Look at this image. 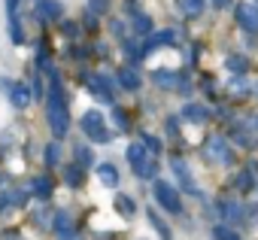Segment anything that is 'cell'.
<instances>
[{
	"instance_id": "7",
	"label": "cell",
	"mask_w": 258,
	"mask_h": 240,
	"mask_svg": "<svg viewBox=\"0 0 258 240\" xmlns=\"http://www.w3.org/2000/svg\"><path fill=\"white\" fill-rule=\"evenodd\" d=\"M237 25L249 34H258V10L255 4H240L237 7Z\"/></svg>"
},
{
	"instance_id": "19",
	"label": "cell",
	"mask_w": 258,
	"mask_h": 240,
	"mask_svg": "<svg viewBox=\"0 0 258 240\" xmlns=\"http://www.w3.org/2000/svg\"><path fill=\"white\" fill-rule=\"evenodd\" d=\"M115 210H118L121 216H134L137 204H134V198H131V195H115Z\"/></svg>"
},
{
	"instance_id": "6",
	"label": "cell",
	"mask_w": 258,
	"mask_h": 240,
	"mask_svg": "<svg viewBox=\"0 0 258 240\" xmlns=\"http://www.w3.org/2000/svg\"><path fill=\"white\" fill-rule=\"evenodd\" d=\"M170 167H173V173H176V179L182 183V189L188 192V195H201V189H198V183H195V176H191V170H188V164L176 155L173 161H170Z\"/></svg>"
},
{
	"instance_id": "12",
	"label": "cell",
	"mask_w": 258,
	"mask_h": 240,
	"mask_svg": "<svg viewBox=\"0 0 258 240\" xmlns=\"http://www.w3.org/2000/svg\"><path fill=\"white\" fill-rule=\"evenodd\" d=\"M55 234H58V240H73L76 237V231H73V222H70V216L61 210V213H55Z\"/></svg>"
},
{
	"instance_id": "1",
	"label": "cell",
	"mask_w": 258,
	"mask_h": 240,
	"mask_svg": "<svg viewBox=\"0 0 258 240\" xmlns=\"http://www.w3.org/2000/svg\"><path fill=\"white\" fill-rule=\"evenodd\" d=\"M49 79H52V91H49V125H52L55 137H64L70 131V115H67V106H64V97H61V79H58V73H49Z\"/></svg>"
},
{
	"instance_id": "26",
	"label": "cell",
	"mask_w": 258,
	"mask_h": 240,
	"mask_svg": "<svg viewBox=\"0 0 258 240\" xmlns=\"http://www.w3.org/2000/svg\"><path fill=\"white\" fill-rule=\"evenodd\" d=\"M149 222H152V225L158 228V234H161V240H170V228H167V225H164V222L158 219V213H155V210H149Z\"/></svg>"
},
{
	"instance_id": "23",
	"label": "cell",
	"mask_w": 258,
	"mask_h": 240,
	"mask_svg": "<svg viewBox=\"0 0 258 240\" xmlns=\"http://www.w3.org/2000/svg\"><path fill=\"white\" fill-rule=\"evenodd\" d=\"M34 195L46 201V198L52 195V179H49V176H37V179H34Z\"/></svg>"
},
{
	"instance_id": "17",
	"label": "cell",
	"mask_w": 258,
	"mask_h": 240,
	"mask_svg": "<svg viewBox=\"0 0 258 240\" xmlns=\"http://www.w3.org/2000/svg\"><path fill=\"white\" fill-rule=\"evenodd\" d=\"M182 115H185V122H191V125H198V122H204V118H207L210 112H207V106H198V103H188V106L182 109Z\"/></svg>"
},
{
	"instance_id": "14",
	"label": "cell",
	"mask_w": 258,
	"mask_h": 240,
	"mask_svg": "<svg viewBox=\"0 0 258 240\" xmlns=\"http://www.w3.org/2000/svg\"><path fill=\"white\" fill-rule=\"evenodd\" d=\"M118 82H121V88H127V91H137V88L143 85V79H140V73H137L134 67H121Z\"/></svg>"
},
{
	"instance_id": "2",
	"label": "cell",
	"mask_w": 258,
	"mask_h": 240,
	"mask_svg": "<svg viewBox=\"0 0 258 240\" xmlns=\"http://www.w3.org/2000/svg\"><path fill=\"white\" fill-rule=\"evenodd\" d=\"M124 155H127V161H131V167H134V173H137L140 179H152V176H155L158 164H155V158L149 155V149H146L143 143H131Z\"/></svg>"
},
{
	"instance_id": "38",
	"label": "cell",
	"mask_w": 258,
	"mask_h": 240,
	"mask_svg": "<svg viewBox=\"0 0 258 240\" xmlns=\"http://www.w3.org/2000/svg\"><path fill=\"white\" fill-rule=\"evenodd\" d=\"M255 118H258V115H255Z\"/></svg>"
},
{
	"instance_id": "27",
	"label": "cell",
	"mask_w": 258,
	"mask_h": 240,
	"mask_svg": "<svg viewBox=\"0 0 258 240\" xmlns=\"http://www.w3.org/2000/svg\"><path fill=\"white\" fill-rule=\"evenodd\" d=\"M213 237H216V240H240V237H237L231 228H225V225H216V228H213Z\"/></svg>"
},
{
	"instance_id": "34",
	"label": "cell",
	"mask_w": 258,
	"mask_h": 240,
	"mask_svg": "<svg viewBox=\"0 0 258 240\" xmlns=\"http://www.w3.org/2000/svg\"><path fill=\"white\" fill-rule=\"evenodd\" d=\"M112 115H115V125H118V128H127V118H124V109H115Z\"/></svg>"
},
{
	"instance_id": "22",
	"label": "cell",
	"mask_w": 258,
	"mask_h": 240,
	"mask_svg": "<svg viewBox=\"0 0 258 240\" xmlns=\"http://www.w3.org/2000/svg\"><path fill=\"white\" fill-rule=\"evenodd\" d=\"M131 28H134V34H149V31H152V19L143 16V13H137V16L131 19Z\"/></svg>"
},
{
	"instance_id": "13",
	"label": "cell",
	"mask_w": 258,
	"mask_h": 240,
	"mask_svg": "<svg viewBox=\"0 0 258 240\" xmlns=\"http://www.w3.org/2000/svg\"><path fill=\"white\" fill-rule=\"evenodd\" d=\"M173 40H176V34H173V31H158V34H152V37L146 40L143 55H149V52H155V49H161V46H170Z\"/></svg>"
},
{
	"instance_id": "29",
	"label": "cell",
	"mask_w": 258,
	"mask_h": 240,
	"mask_svg": "<svg viewBox=\"0 0 258 240\" xmlns=\"http://www.w3.org/2000/svg\"><path fill=\"white\" fill-rule=\"evenodd\" d=\"M237 189H240V192H249V189H252V173H249V170L237 176Z\"/></svg>"
},
{
	"instance_id": "5",
	"label": "cell",
	"mask_w": 258,
	"mask_h": 240,
	"mask_svg": "<svg viewBox=\"0 0 258 240\" xmlns=\"http://www.w3.org/2000/svg\"><path fill=\"white\" fill-rule=\"evenodd\" d=\"M204 152H207V158H213V161H219V164H231V161H234V152L228 149V140H225V137H210Z\"/></svg>"
},
{
	"instance_id": "24",
	"label": "cell",
	"mask_w": 258,
	"mask_h": 240,
	"mask_svg": "<svg viewBox=\"0 0 258 240\" xmlns=\"http://www.w3.org/2000/svg\"><path fill=\"white\" fill-rule=\"evenodd\" d=\"M91 161H94V155H91V149L79 143V146H76V164H79V167L85 170V167H91Z\"/></svg>"
},
{
	"instance_id": "9",
	"label": "cell",
	"mask_w": 258,
	"mask_h": 240,
	"mask_svg": "<svg viewBox=\"0 0 258 240\" xmlns=\"http://www.w3.org/2000/svg\"><path fill=\"white\" fill-rule=\"evenodd\" d=\"M255 137H258V118H249V122L237 125V131H234V140H237L240 146H252V143H258Z\"/></svg>"
},
{
	"instance_id": "4",
	"label": "cell",
	"mask_w": 258,
	"mask_h": 240,
	"mask_svg": "<svg viewBox=\"0 0 258 240\" xmlns=\"http://www.w3.org/2000/svg\"><path fill=\"white\" fill-rule=\"evenodd\" d=\"M152 195H155V201L167 210V213H182V201H179V192L170 186V183H164V179H158L155 186H152Z\"/></svg>"
},
{
	"instance_id": "31",
	"label": "cell",
	"mask_w": 258,
	"mask_h": 240,
	"mask_svg": "<svg viewBox=\"0 0 258 240\" xmlns=\"http://www.w3.org/2000/svg\"><path fill=\"white\" fill-rule=\"evenodd\" d=\"M124 55H127V58H140V55H143V49H140L137 43L127 40V43H124Z\"/></svg>"
},
{
	"instance_id": "20",
	"label": "cell",
	"mask_w": 258,
	"mask_h": 240,
	"mask_svg": "<svg viewBox=\"0 0 258 240\" xmlns=\"http://www.w3.org/2000/svg\"><path fill=\"white\" fill-rule=\"evenodd\" d=\"M10 40H13L16 46L25 43V31H22V19H19V16H10Z\"/></svg>"
},
{
	"instance_id": "10",
	"label": "cell",
	"mask_w": 258,
	"mask_h": 240,
	"mask_svg": "<svg viewBox=\"0 0 258 240\" xmlns=\"http://www.w3.org/2000/svg\"><path fill=\"white\" fill-rule=\"evenodd\" d=\"M37 13H40V22H55L61 19V4L58 0H37Z\"/></svg>"
},
{
	"instance_id": "35",
	"label": "cell",
	"mask_w": 258,
	"mask_h": 240,
	"mask_svg": "<svg viewBox=\"0 0 258 240\" xmlns=\"http://www.w3.org/2000/svg\"><path fill=\"white\" fill-rule=\"evenodd\" d=\"M246 222H258V207H246Z\"/></svg>"
},
{
	"instance_id": "32",
	"label": "cell",
	"mask_w": 258,
	"mask_h": 240,
	"mask_svg": "<svg viewBox=\"0 0 258 240\" xmlns=\"http://www.w3.org/2000/svg\"><path fill=\"white\" fill-rule=\"evenodd\" d=\"M143 146H146L149 152H161V143H158L155 137H149V134H143Z\"/></svg>"
},
{
	"instance_id": "21",
	"label": "cell",
	"mask_w": 258,
	"mask_h": 240,
	"mask_svg": "<svg viewBox=\"0 0 258 240\" xmlns=\"http://www.w3.org/2000/svg\"><path fill=\"white\" fill-rule=\"evenodd\" d=\"M225 67H228L234 76H243V73H246V67H249V61H246L243 55H231V58L225 61Z\"/></svg>"
},
{
	"instance_id": "15",
	"label": "cell",
	"mask_w": 258,
	"mask_h": 240,
	"mask_svg": "<svg viewBox=\"0 0 258 240\" xmlns=\"http://www.w3.org/2000/svg\"><path fill=\"white\" fill-rule=\"evenodd\" d=\"M219 210H222V216L231 219V222H243V213H246V207L237 204V201H219Z\"/></svg>"
},
{
	"instance_id": "25",
	"label": "cell",
	"mask_w": 258,
	"mask_h": 240,
	"mask_svg": "<svg viewBox=\"0 0 258 240\" xmlns=\"http://www.w3.org/2000/svg\"><path fill=\"white\" fill-rule=\"evenodd\" d=\"M67 183H70L73 189L82 186V167H79V164H70V167H67Z\"/></svg>"
},
{
	"instance_id": "18",
	"label": "cell",
	"mask_w": 258,
	"mask_h": 240,
	"mask_svg": "<svg viewBox=\"0 0 258 240\" xmlns=\"http://www.w3.org/2000/svg\"><path fill=\"white\" fill-rule=\"evenodd\" d=\"M179 10H182V16H188V19H198V16L204 13V0H179Z\"/></svg>"
},
{
	"instance_id": "28",
	"label": "cell",
	"mask_w": 258,
	"mask_h": 240,
	"mask_svg": "<svg viewBox=\"0 0 258 240\" xmlns=\"http://www.w3.org/2000/svg\"><path fill=\"white\" fill-rule=\"evenodd\" d=\"M46 164H49V167H58V143H52V146L46 149Z\"/></svg>"
},
{
	"instance_id": "37",
	"label": "cell",
	"mask_w": 258,
	"mask_h": 240,
	"mask_svg": "<svg viewBox=\"0 0 258 240\" xmlns=\"http://www.w3.org/2000/svg\"><path fill=\"white\" fill-rule=\"evenodd\" d=\"M252 4H255V10H258V0H252Z\"/></svg>"
},
{
	"instance_id": "11",
	"label": "cell",
	"mask_w": 258,
	"mask_h": 240,
	"mask_svg": "<svg viewBox=\"0 0 258 240\" xmlns=\"http://www.w3.org/2000/svg\"><path fill=\"white\" fill-rule=\"evenodd\" d=\"M31 88L25 85V82H13L10 85V100H13V106H19V109H25L28 103H31Z\"/></svg>"
},
{
	"instance_id": "16",
	"label": "cell",
	"mask_w": 258,
	"mask_h": 240,
	"mask_svg": "<svg viewBox=\"0 0 258 240\" xmlns=\"http://www.w3.org/2000/svg\"><path fill=\"white\" fill-rule=\"evenodd\" d=\"M97 176H100V183H103V186H109V189H115V186H118V170H115L109 161L97 167Z\"/></svg>"
},
{
	"instance_id": "3",
	"label": "cell",
	"mask_w": 258,
	"mask_h": 240,
	"mask_svg": "<svg viewBox=\"0 0 258 240\" xmlns=\"http://www.w3.org/2000/svg\"><path fill=\"white\" fill-rule=\"evenodd\" d=\"M82 134L88 140H94V143H109V131H106L103 115L97 109H85V115H82Z\"/></svg>"
},
{
	"instance_id": "30",
	"label": "cell",
	"mask_w": 258,
	"mask_h": 240,
	"mask_svg": "<svg viewBox=\"0 0 258 240\" xmlns=\"http://www.w3.org/2000/svg\"><path fill=\"white\" fill-rule=\"evenodd\" d=\"M88 10L91 13H106L109 10V0H88Z\"/></svg>"
},
{
	"instance_id": "36",
	"label": "cell",
	"mask_w": 258,
	"mask_h": 240,
	"mask_svg": "<svg viewBox=\"0 0 258 240\" xmlns=\"http://www.w3.org/2000/svg\"><path fill=\"white\" fill-rule=\"evenodd\" d=\"M228 4H231V0H213V7H216V10H225Z\"/></svg>"
},
{
	"instance_id": "33",
	"label": "cell",
	"mask_w": 258,
	"mask_h": 240,
	"mask_svg": "<svg viewBox=\"0 0 258 240\" xmlns=\"http://www.w3.org/2000/svg\"><path fill=\"white\" fill-rule=\"evenodd\" d=\"M246 88H249V85H246L243 79H234V82H231V91H237V94H246Z\"/></svg>"
},
{
	"instance_id": "8",
	"label": "cell",
	"mask_w": 258,
	"mask_h": 240,
	"mask_svg": "<svg viewBox=\"0 0 258 240\" xmlns=\"http://www.w3.org/2000/svg\"><path fill=\"white\" fill-rule=\"evenodd\" d=\"M85 82H88V88H91L100 100H112V79L97 76V73H85Z\"/></svg>"
}]
</instances>
